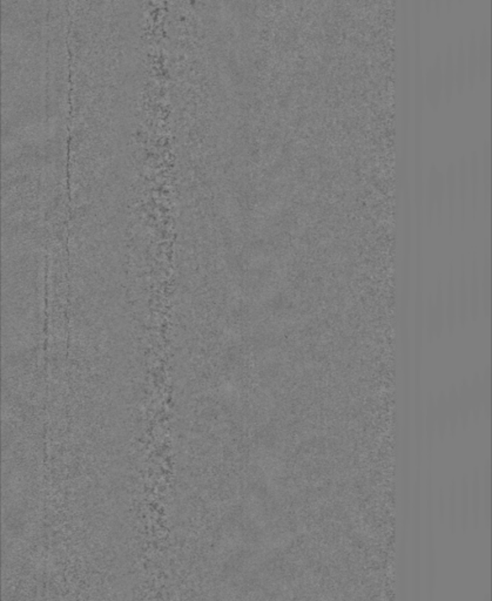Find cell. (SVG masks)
Returning <instances> with one entry per match:
<instances>
[{
    "instance_id": "6da1fadb",
    "label": "cell",
    "mask_w": 492,
    "mask_h": 601,
    "mask_svg": "<svg viewBox=\"0 0 492 601\" xmlns=\"http://www.w3.org/2000/svg\"><path fill=\"white\" fill-rule=\"evenodd\" d=\"M423 89L430 106L435 109L438 108L443 99V54L440 51L423 72Z\"/></svg>"
},
{
    "instance_id": "7a4b0ae2",
    "label": "cell",
    "mask_w": 492,
    "mask_h": 601,
    "mask_svg": "<svg viewBox=\"0 0 492 601\" xmlns=\"http://www.w3.org/2000/svg\"><path fill=\"white\" fill-rule=\"evenodd\" d=\"M481 182L483 186V215L488 218L490 213V194H491V145L488 139L482 144Z\"/></svg>"
},
{
    "instance_id": "3957f363",
    "label": "cell",
    "mask_w": 492,
    "mask_h": 601,
    "mask_svg": "<svg viewBox=\"0 0 492 601\" xmlns=\"http://www.w3.org/2000/svg\"><path fill=\"white\" fill-rule=\"evenodd\" d=\"M457 166V200L459 201V213H461V225L464 228L466 221V197L469 190V178H468V156L462 154L459 156Z\"/></svg>"
},
{
    "instance_id": "277c9868",
    "label": "cell",
    "mask_w": 492,
    "mask_h": 601,
    "mask_svg": "<svg viewBox=\"0 0 492 601\" xmlns=\"http://www.w3.org/2000/svg\"><path fill=\"white\" fill-rule=\"evenodd\" d=\"M490 31L486 24L482 25L481 33L477 37L478 79L484 82L490 75Z\"/></svg>"
},
{
    "instance_id": "5b68a950",
    "label": "cell",
    "mask_w": 492,
    "mask_h": 601,
    "mask_svg": "<svg viewBox=\"0 0 492 601\" xmlns=\"http://www.w3.org/2000/svg\"><path fill=\"white\" fill-rule=\"evenodd\" d=\"M456 89L455 56H454V45L449 43L447 45L445 56H443V98L447 102H450Z\"/></svg>"
},
{
    "instance_id": "8992f818",
    "label": "cell",
    "mask_w": 492,
    "mask_h": 601,
    "mask_svg": "<svg viewBox=\"0 0 492 601\" xmlns=\"http://www.w3.org/2000/svg\"><path fill=\"white\" fill-rule=\"evenodd\" d=\"M468 178H469V186L471 187L472 197V215H477L478 197H479V185H481V164H479V153L477 149L470 152L468 159Z\"/></svg>"
},
{
    "instance_id": "52a82bcc",
    "label": "cell",
    "mask_w": 492,
    "mask_h": 601,
    "mask_svg": "<svg viewBox=\"0 0 492 601\" xmlns=\"http://www.w3.org/2000/svg\"><path fill=\"white\" fill-rule=\"evenodd\" d=\"M466 85L474 87L478 79L477 34L476 31H470L466 43Z\"/></svg>"
},
{
    "instance_id": "ba28073f",
    "label": "cell",
    "mask_w": 492,
    "mask_h": 601,
    "mask_svg": "<svg viewBox=\"0 0 492 601\" xmlns=\"http://www.w3.org/2000/svg\"><path fill=\"white\" fill-rule=\"evenodd\" d=\"M445 193L447 195V212H449V223L450 229L454 227L455 219L456 201H457V166L452 161L447 166L445 172Z\"/></svg>"
},
{
    "instance_id": "9c48e42d",
    "label": "cell",
    "mask_w": 492,
    "mask_h": 601,
    "mask_svg": "<svg viewBox=\"0 0 492 601\" xmlns=\"http://www.w3.org/2000/svg\"><path fill=\"white\" fill-rule=\"evenodd\" d=\"M456 70V91L462 93L466 86V40L462 36L459 37L457 44V52L455 56Z\"/></svg>"
},
{
    "instance_id": "30bf717a",
    "label": "cell",
    "mask_w": 492,
    "mask_h": 601,
    "mask_svg": "<svg viewBox=\"0 0 492 601\" xmlns=\"http://www.w3.org/2000/svg\"><path fill=\"white\" fill-rule=\"evenodd\" d=\"M433 192H435V214H436L438 225H442L444 195H445V175L437 165L433 171Z\"/></svg>"
},
{
    "instance_id": "8fae6325",
    "label": "cell",
    "mask_w": 492,
    "mask_h": 601,
    "mask_svg": "<svg viewBox=\"0 0 492 601\" xmlns=\"http://www.w3.org/2000/svg\"><path fill=\"white\" fill-rule=\"evenodd\" d=\"M436 162H431L429 167V173H428V181H426V188H425V214H426V221L428 225L433 223V216H435V192H433V171L436 167Z\"/></svg>"
}]
</instances>
